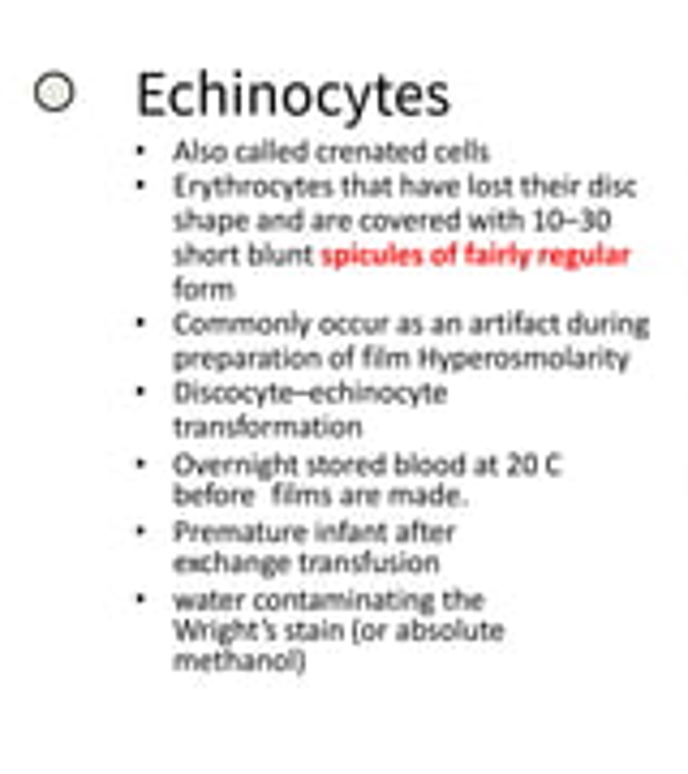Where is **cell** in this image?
<instances>
[{"label": "cell", "instance_id": "cell-3", "mask_svg": "<svg viewBox=\"0 0 688 774\" xmlns=\"http://www.w3.org/2000/svg\"><path fill=\"white\" fill-rule=\"evenodd\" d=\"M284 104H289L293 112H301L310 104V95H306V86H289V91H284Z\"/></svg>", "mask_w": 688, "mask_h": 774}, {"label": "cell", "instance_id": "cell-1", "mask_svg": "<svg viewBox=\"0 0 688 774\" xmlns=\"http://www.w3.org/2000/svg\"><path fill=\"white\" fill-rule=\"evenodd\" d=\"M35 104L43 112H65L69 104H74V82H69L65 74H43L35 82Z\"/></svg>", "mask_w": 688, "mask_h": 774}, {"label": "cell", "instance_id": "cell-2", "mask_svg": "<svg viewBox=\"0 0 688 774\" xmlns=\"http://www.w3.org/2000/svg\"><path fill=\"white\" fill-rule=\"evenodd\" d=\"M319 104L327 112H340V108H349V95L340 91V86H323V95H319Z\"/></svg>", "mask_w": 688, "mask_h": 774}]
</instances>
